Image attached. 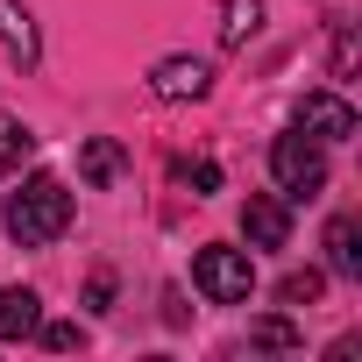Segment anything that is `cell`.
<instances>
[{
	"label": "cell",
	"mask_w": 362,
	"mask_h": 362,
	"mask_svg": "<svg viewBox=\"0 0 362 362\" xmlns=\"http://www.w3.org/2000/svg\"><path fill=\"white\" fill-rule=\"evenodd\" d=\"M348 71H355V29L334 36V78H348Z\"/></svg>",
	"instance_id": "cell-16"
},
{
	"label": "cell",
	"mask_w": 362,
	"mask_h": 362,
	"mask_svg": "<svg viewBox=\"0 0 362 362\" xmlns=\"http://www.w3.org/2000/svg\"><path fill=\"white\" fill-rule=\"evenodd\" d=\"M121 170H128V149H121L114 135H93V142L78 149V177H86V185H114Z\"/></svg>",
	"instance_id": "cell-8"
},
{
	"label": "cell",
	"mask_w": 362,
	"mask_h": 362,
	"mask_svg": "<svg viewBox=\"0 0 362 362\" xmlns=\"http://www.w3.org/2000/svg\"><path fill=\"white\" fill-rule=\"evenodd\" d=\"M256 29H263V0H228V8H221V43L228 50H242Z\"/></svg>",
	"instance_id": "cell-11"
},
{
	"label": "cell",
	"mask_w": 362,
	"mask_h": 362,
	"mask_svg": "<svg viewBox=\"0 0 362 362\" xmlns=\"http://www.w3.org/2000/svg\"><path fill=\"white\" fill-rule=\"evenodd\" d=\"M320 284H327L320 270H291V277L277 284V298H284V305H313V298H320Z\"/></svg>",
	"instance_id": "cell-14"
},
{
	"label": "cell",
	"mask_w": 362,
	"mask_h": 362,
	"mask_svg": "<svg viewBox=\"0 0 362 362\" xmlns=\"http://www.w3.org/2000/svg\"><path fill=\"white\" fill-rule=\"evenodd\" d=\"M327 270L362 277V228H355L348 214H334V221H327Z\"/></svg>",
	"instance_id": "cell-9"
},
{
	"label": "cell",
	"mask_w": 362,
	"mask_h": 362,
	"mask_svg": "<svg viewBox=\"0 0 362 362\" xmlns=\"http://www.w3.org/2000/svg\"><path fill=\"white\" fill-rule=\"evenodd\" d=\"M78 341H86V334H78L71 320H57V327H43V348H78Z\"/></svg>",
	"instance_id": "cell-17"
},
{
	"label": "cell",
	"mask_w": 362,
	"mask_h": 362,
	"mask_svg": "<svg viewBox=\"0 0 362 362\" xmlns=\"http://www.w3.org/2000/svg\"><path fill=\"white\" fill-rule=\"evenodd\" d=\"M270 177H277L284 199H313V192L327 185V142H313V135L291 121V135L270 142Z\"/></svg>",
	"instance_id": "cell-2"
},
{
	"label": "cell",
	"mask_w": 362,
	"mask_h": 362,
	"mask_svg": "<svg viewBox=\"0 0 362 362\" xmlns=\"http://www.w3.org/2000/svg\"><path fill=\"white\" fill-rule=\"evenodd\" d=\"M192 284H199V298H214V305H249V291H256V263H249V249L214 242V249L192 256Z\"/></svg>",
	"instance_id": "cell-3"
},
{
	"label": "cell",
	"mask_w": 362,
	"mask_h": 362,
	"mask_svg": "<svg viewBox=\"0 0 362 362\" xmlns=\"http://www.w3.org/2000/svg\"><path fill=\"white\" fill-rule=\"evenodd\" d=\"M107 298H114V277L100 270V277H93V291H86V305H93V313H107Z\"/></svg>",
	"instance_id": "cell-18"
},
{
	"label": "cell",
	"mask_w": 362,
	"mask_h": 362,
	"mask_svg": "<svg viewBox=\"0 0 362 362\" xmlns=\"http://www.w3.org/2000/svg\"><path fill=\"white\" fill-rule=\"evenodd\" d=\"M249 348H298V327L291 320H256L249 327Z\"/></svg>",
	"instance_id": "cell-15"
},
{
	"label": "cell",
	"mask_w": 362,
	"mask_h": 362,
	"mask_svg": "<svg viewBox=\"0 0 362 362\" xmlns=\"http://www.w3.org/2000/svg\"><path fill=\"white\" fill-rule=\"evenodd\" d=\"M29 149H36V135H29L8 107H0V177H8V170H22V156H29Z\"/></svg>",
	"instance_id": "cell-12"
},
{
	"label": "cell",
	"mask_w": 362,
	"mask_h": 362,
	"mask_svg": "<svg viewBox=\"0 0 362 362\" xmlns=\"http://www.w3.org/2000/svg\"><path fill=\"white\" fill-rule=\"evenodd\" d=\"M242 235H249V249H284V242H291V206H284L277 192H249Z\"/></svg>",
	"instance_id": "cell-5"
},
{
	"label": "cell",
	"mask_w": 362,
	"mask_h": 362,
	"mask_svg": "<svg viewBox=\"0 0 362 362\" xmlns=\"http://www.w3.org/2000/svg\"><path fill=\"white\" fill-rule=\"evenodd\" d=\"M206 86H214V64H206V57H163V64L149 71V93H156L163 107L206 100Z\"/></svg>",
	"instance_id": "cell-4"
},
{
	"label": "cell",
	"mask_w": 362,
	"mask_h": 362,
	"mask_svg": "<svg viewBox=\"0 0 362 362\" xmlns=\"http://www.w3.org/2000/svg\"><path fill=\"white\" fill-rule=\"evenodd\" d=\"M36 327H43V298L29 284H8L0 291V341H29Z\"/></svg>",
	"instance_id": "cell-7"
},
{
	"label": "cell",
	"mask_w": 362,
	"mask_h": 362,
	"mask_svg": "<svg viewBox=\"0 0 362 362\" xmlns=\"http://www.w3.org/2000/svg\"><path fill=\"white\" fill-rule=\"evenodd\" d=\"M0 43H8V57H22V64H36V22H29V8L22 0H0Z\"/></svg>",
	"instance_id": "cell-10"
},
{
	"label": "cell",
	"mask_w": 362,
	"mask_h": 362,
	"mask_svg": "<svg viewBox=\"0 0 362 362\" xmlns=\"http://www.w3.org/2000/svg\"><path fill=\"white\" fill-rule=\"evenodd\" d=\"M298 128H305L313 142H348V135H355V107H348L341 93H305Z\"/></svg>",
	"instance_id": "cell-6"
},
{
	"label": "cell",
	"mask_w": 362,
	"mask_h": 362,
	"mask_svg": "<svg viewBox=\"0 0 362 362\" xmlns=\"http://www.w3.org/2000/svg\"><path fill=\"white\" fill-rule=\"evenodd\" d=\"M177 185H192V192H221V163L214 156H177Z\"/></svg>",
	"instance_id": "cell-13"
},
{
	"label": "cell",
	"mask_w": 362,
	"mask_h": 362,
	"mask_svg": "<svg viewBox=\"0 0 362 362\" xmlns=\"http://www.w3.org/2000/svg\"><path fill=\"white\" fill-rule=\"evenodd\" d=\"M0 221H8V235H15L22 249H43V242H57V235L71 228V185L50 177V170H29L22 185L8 192Z\"/></svg>",
	"instance_id": "cell-1"
}]
</instances>
